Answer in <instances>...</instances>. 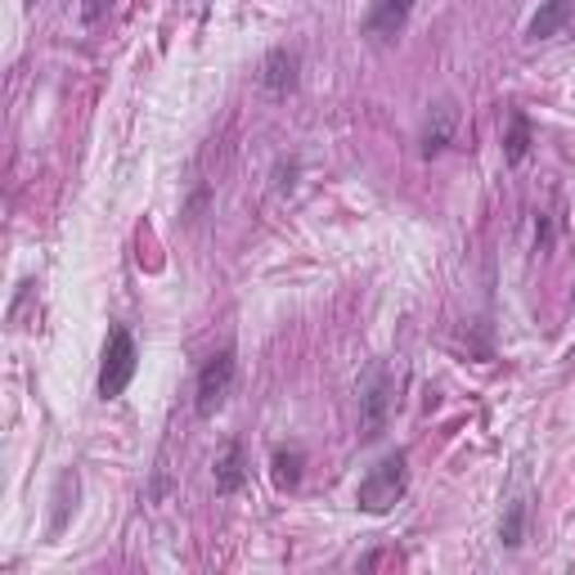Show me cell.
Instances as JSON below:
<instances>
[{
    "label": "cell",
    "mask_w": 575,
    "mask_h": 575,
    "mask_svg": "<svg viewBox=\"0 0 575 575\" xmlns=\"http://www.w3.org/2000/svg\"><path fill=\"white\" fill-rule=\"evenodd\" d=\"M405 490H409V458L396 450L387 458H378V464L364 472V481L356 490V504H360V513L382 517V513H392L405 500Z\"/></svg>",
    "instance_id": "cell-1"
},
{
    "label": "cell",
    "mask_w": 575,
    "mask_h": 575,
    "mask_svg": "<svg viewBox=\"0 0 575 575\" xmlns=\"http://www.w3.org/2000/svg\"><path fill=\"white\" fill-rule=\"evenodd\" d=\"M135 369H140V351H135L131 328L112 324L108 328V342H104V364H99V396L104 400H118L131 387Z\"/></svg>",
    "instance_id": "cell-2"
},
{
    "label": "cell",
    "mask_w": 575,
    "mask_h": 575,
    "mask_svg": "<svg viewBox=\"0 0 575 575\" xmlns=\"http://www.w3.org/2000/svg\"><path fill=\"white\" fill-rule=\"evenodd\" d=\"M235 373H239V360H235V347H220V351H212L207 360H203V369H199V387H194V409H199V418H212V414H220V405L229 400V392H235Z\"/></svg>",
    "instance_id": "cell-3"
},
{
    "label": "cell",
    "mask_w": 575,
    "mask_h": 575,
    "mask_svg": "<svg viewBox=\"0 0 575 575\" xmlns=\"http://www.w3.org/2000/svg\"><path fill=\"white\" fill-rule=\"evenodd\" d=\"M409 14H414V0H373L369 19H364V36H373V41L387 46L409 27Z\"/></svg>",
    "instance_id": "cell-4"
},
{
    "label": "cell",
    "mask_w": 575,
    "mask_h": 575,
    "mask_svg": "<svg viewBox=\"0 0 575 575\" xmlns=\"http://www.w3.org/2000/svg\"><path fill=\"white\" fill-rule=\"evenodd\" d=\"M297 68H301L297 50H288V46L271 50V55H265V63H261V86L271 91V95H288L297 86Z\"/></svg>",
    "instance_id": "cell-5"
},
{
    "label": "cell",
    "mask_w": 575,
    "mask_h": 575,
    "mask_svg": "<svg viewBox=\"0 0 575 575\" xmlns=\"http://www.w3.org/2000/svg\"><path fill=\"white\" fill-rule=\"evenodd\" d=\"M387 409H392V373L387 369H373L369 387H364V432L378 436L382 423H387Z\"/></svg>",
    "instance_id": "cell-6"
},
{
    "label": "cell",
    "mask_w": 575,
    "mask_h": 575,
    "mask_svg": "<svg viewBox=\"0 0 575 575\" xmlns=\"http://www.w3.org/2000/svg\"><path fill=\"white\" fill-rule=\"evenodd\" d=\"M571 19H575V0H544L540 14L530 19L526 36L530 41H544V36H558L562 27H571Z\"/></svg>",
    "instance_id": "cell-7"
},
{
    "label": "cell",
    "mask_w": 575,
    "mask_h": 575,
    "mask_svg": "<svg viewBox=\"0 0 575 575\" xmlns=\"http://www.w3.org/2000/svg\"><path fill=\"white\" fill-rule=\"evenodd\" d=\"M454 127H458V108H454V99H441V104L432 108V118H428V131H423V153H428V158L450 144Z\"/></svg>",
    "instance_id": "cell-8"
},
{
    "label": "cell",
    "mask_w": 575,
    "mask_h": 575,
    "mask_svg": "<svg viewBox=\"0 0 575 575\" xmlns=\"http://www.w3.org/2000/svg\"><path fill=\"white\" fill-rule=\"evenodd\" d=\"M248 468H243V441H229L216 464V494H239Z\"/></svg>",
    "instance_id": "cell-9"
},
{
    "label": "cell",
    "mask_w": 575,
    "mask_h": 575,
    "mask_svg": "<svg viewBox=\"0 0 575 575\" xmlns=\"http://www.w3.org/2000/svg\"><path fill=\"white\" fill-rule=\"evenodd\" d=\"M526 148H530V118H526V112H508V135H504L508 163H522Z\"/></svg>",
    "instance_id": "cell-10"
},
{
    "label": "cell",
    "mask_w": 575,
    "mask_h": 575,
    "mask_svg": "<svg viewBox=\"0 0 575 575\" xmlns=\"http://www.w3.org/2000/svg\"><path fill=\"white\" fill-rule=\"evenodd\" d=\"M522 530H526V500H508L504 522H500V544L504 549H517L522 544Z\"/></svg>",
    "instance_id": "cell-11"
},
{
    "label": "cell",
    "mask_w": 575,
    "mask_h": 575,
    "mask_svg": "<svg viewBox=\"0 0 575 575\" xmlns=\"http://www.w3.org/2000/svg\"><path fill=\"white\" fill-rule=\"evenodd\" d=\"M301 464H306L301 450H279V454H275V472H271L275 486H279V490H292V486L301 481Z\"/></svg>",
    "instance_id": "cell-12"
},
{
    "label": "cell",
    "mask_w": 575,
    "mask_h": 575,
    "mask_svg": "<svg viewBox=\"0 0 575 575\" xmlns=\"http://www.w3.org/2000/svg\"><path fill=\"white\" fill-rule=\"evenodd\" d=\"M68 490H76V477H63V481H59V500H55L59 508H55V522H50L55 530H59V526H63V517H68Z\"/></svg>",
    "instance_id": "cell-13"
},
{
    "label": "cell",
    "mask_w": 575,
    "mask_h": 575,
    "mask_svg": "<svg viewBox=\"0 0 575 575\" xmlns=\"http://www.w3.org/2000/svg\"><path fill=\"white\" fill-rule=\"evenodd\" d=\"M104 10H108V0H82V19H86V23H99Z\"/></svg>",
    "instance_id": "cell-14"
},
{
    "label": "cell",
    "mask_w": 575,
    "mask_h": 575,
    "mask_svg": "<svg viewBox=\"0 0 575 575\" xmlns=\"http://www.w3.org/2000/svg\"><path fill=\"white\" fill-rule=\"evenodd\" d=\"M27 5H36V0H27Z\"/></svg>",
    "instance_id": "cell-15"
}]
</instances>
